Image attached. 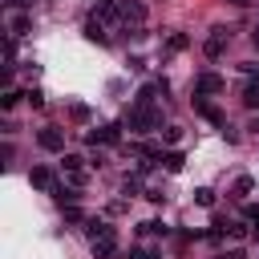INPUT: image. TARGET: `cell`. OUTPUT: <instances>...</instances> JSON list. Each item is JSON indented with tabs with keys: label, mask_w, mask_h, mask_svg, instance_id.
<instances>
[{
	"label": "cell",
	"mask_w": 259,
	"mask_h": 259,
	"mask_svg": "<svg viewBox=\"0 0 259 259\" xmlns=\"http://www.w3.org/2000/svg\"><path fill=\"white\" fill-rule=\"evenodd\" d=\"M219 259H247V251H243V247H231V251H223Z\"/></svg>",
	"instance_id": "25"
},
{
	"label": "cell",
	"mask_w": 259,
	"mask_h": 259,
	"mask_svg": "<svg viewBox=\"0 0 259 259\" xmlns=\"http://www.w3.org/2000/svg\"><path fill=\"white\" fill-rule=\"evenodd\" d=\"M202 53H206L210 61H219V57L227 53V28H214V32L206 36V45H202Z\"/></svg>",
	"instance_id": "6"
},
{
	"label": "cell",
	"mask_w": 259,
	"mask_h": 259,
	"mask_svg": "<svg viewBox=\"0 0 259 259\" xmlns=\"http://www.w3.org/2000/svg\"><path fill=\"white\" fill-rule=\"evenodd\" d=\"M65 223H81V210L77 206H65Z\"/></svg>",
	"instance_id": "27"
},
{
	"label": "cell",
	"mask_w": 259,
	"mask_h": 259,
	"mask_svg": "<svg viewBox=\"0 0 259 259\" xmlns=\"http://www.w3.org/2000/svg\"><path fill=\"white\" fill-rule=\"evenodd\" d=\"M4 61H8V65L16 61V45H12V40H4Z\"/></svg>",
	"instance_id": "26"
},
{
	"label": "cell",
	"mask_w": 259,
	"mask_h": 259,
	"mask_svg": "<svg viewBox=\"0 0 259 259\" xmlns=\"http://www.w3.org/2000/svg\"><path fill=\"white\" fill-rule=\"evenodd\" d=\"M231 4H235V8H243V4H251V0H231Z\"/></svg>",
	"instance_id": "34"
},
{
	"label": "cell",
	"mask_w": 259,
	"mask_h": 259,
	"mask_svg": "<svg viewBox=\"0 0 259 259\" xmlns=\"http://www.w3.org/2000/svg\"><path fill=\"white\" fill-rule=\"evenodd\" d=\"M194 202H198V206H214V190L198 186V190H194Z\"/></svg>",
	"instance_id": "19"
},
{
	"label": "cell",
	"mask_w": 259,
	"mask_h": 259,
	"mask_svg": "<svg viewBox=\"0 0 259 259\" xmlns=\"http://www.w3.org/2000/svg\"><path fill=\"white\" fill-rule=\"evenodd\" d=\"M85 142L89 146H117L121 142V125H97V130L85 134Z\"/></svg>",
	"instance_id": "2"
},
{
	"label": "cell",
	"mask_w": 259,
	"mask_h": 259,
	"mask_svg": "<svg viewBox=\"0 0 259 259\" xmlns=\"http://www.w3.org/2000/svg\"><path fill=\"white\" fill-rule=\"evenodd\" d=\"M243 214H247V219L255 223V219H259V206H255V202H247V210H243Z\"/></svg>",
	"instance_id": "30"
},
{
	"label": "cell",
	"mask_w": 259,
	"mask_h": 259,
	"mask_svg": "<svg viewBox=\"0 0 259 259\" xmlns=\"http://www.w3.org/2000/svg\"><path fill=\"white\" fill-rule=\"evenodd\" d=\"M251 45H255V49H259V24H255V32H251Z\"/></svg>",
	"instance_id": "32"
},
{
	"label": "cell",
	"mask_w": 259,
	"mask_h": 259,
	"mask_svg": "<svg viewBox=\"0 0 259 259\" xmlns=\"http://www.w3.org/2000/svg\"><path fill=\"white\" fill-rule=\"evenodd\" d=\"M85 40H89V45H109V36H105V24H101V16H89V20H85Z\"/></svg>",
	"instance_id": "9"
},
{
	"label": "cell",
	"mask_w": 259,
	"mask_h": 259,
	"mask_svg": "<svg viewBox=\"0 0 259 259\" xmlns=\"http://www.w3.org/2000/svg\"><path fill=\"white\" fill-rule=\"evenodd\" d=\"M85 231H89V235H101V231H109V223H101V219H89V223H85Z\"/></svg>",
	"instance_id": "24"
},
{
	"label": "cell",
	"mask_w": 259,
	"mask_h": 259,
	"mask_svg": "<svg viewBox=\"0 0 259 259\" xmlns=\"http://www.w3.org/2000/svg\"><path fill=\"white\" fill-rule=\"evenodd\" d=\"M117 12H121V24H125V28H130V24H142V20H146V8H142V4H134V0L117 4Z\"/></svg>",
	"instance_id": "8"
},
{
	"label": "cell",
	"mask_w": 259,
	"mask_h": 259,
	"mask_svg": "<svg viewBox=\"0 0 259 259\" xmlns=\"http://www.w3.org/2000/svg\"><path fill=\"white\" fill-rule=\"evenodd\" d=\"M121 190H125V194H138V190H142V174H125Z\"/></svg>",
	"instance_id": "18"
},
{
	"label": "cell",
	"mask_w": 259,
	"mask_h": 259,
	"mask_svg": "<svg viewBox=\"0 0 259 259\" xmlns=\"http://www.w3.org/2000/svg\"><path fill=\"white\" fill-rule=\"evenodd\" d=\"M251 239H255V243H259V219H255V231H251Z\"/></svg>",
	"instance_id": "33"
},
{
	"label": "cell",
	"mask_w": 259,
	"mask_h": 259,
	"mask_svg": "<svg viewBox=\"0 0 259 259\" xmlns=\"http://www.w3.org/2000/svg\"><path fill=\"white\" fill-rule=\"evenodd\" d=\"M227 231H231L235 239H243V235H247V227H243V223H227Z\"/></svg>",
	"instance_id": "28"
},
{
	"label": "cell",
	"mask_w": 259,
	"mask_h": 259,
	"mask_svg": "<svg viewBox=\"0 0 259 259\" xmlns=\"http://www.w3.org/2000/svg\"><path fill=\"white\" fill-rule=\"evenodd\" d=\"M8 4H12V8H28L32 0H8Z\"/></svg>",
	"instance_id": "31"
},
{
	"label": "cell",
	"mask_w": 259,
	"mask_h": 259,
	"mask_svg": "<svg viewBox=\"0 0 259 259\" xmlns=\"http://www.w3.org/2000/svg\"><path fill=\"white\" fill-rule=\"evenodd\" d=\"M28 182H32L36 190H53V186H57V178H53L49 166H32V170H28Z\"/></svg>",
	"instance_id": "10"
},
{
	"label": "cell",
	"mask_w": 259,
	"mask_h": 259,
	"mask_svg": "<svg viewBox=\"0 0 259 259\" xmlns=\"http://www.w3.org/2000/svg\"><path fill=\"white\" fill-rule=\"evenodd\" d=\"M194 109H198V113H202V117H206L210 125H227V113H223L219 105H210V101H206L202 93H194Z\"/></svg>",
	"instance_id": "4"
},
{
	"label": "cell",
	"mask_w": 259,
	"mask_h": 259,
	"mask_svg": "<svg viewBox=\"0 0 259 259\" xmlns=\"http://www.w3.org/2000/svg\"><path fill=\"white\" fill-rule=\"evenodd\" d=\"M162 142H170V146L182 142V130H178V125H166V130H162Z\"/></svg>",
	"instance_id": "23"
},
{
	"label": "cell",
	"mask_w": 259,
	"mask_h": 259,
	"mask_svg": "<svg viewBox=\"0 0 259 259\" xmlns=\"http://www.w3.org/2000/svg\"><path fill=\"white\" fill-rule=\"evenodd\" d=\"M194 93H202V97L223 93V77H219V73H198V77H194Z\"/></svg>",
	"instance_id": "7"
},
{
	"label": "cell",
	"mask_w": 259,
	"mask_h": 259,
	"mask_svg": "<svg viewBox=\"0 0 259 259\" xmlns=\"http://www.w3.org/2000/svg\"><path fill=\"white\" fill-rule=\"evenodd\" d=\"M24 97H28V105H32V109H45V93H40V89H28Z\"/></svg>",
	"instance_id": "22"
},
{
	"label": "cell",
	"mask_w": 259,
	"mask_h": 259,
	"mask_svg": "<svg viewBox=\"0 0 259 259\" xmlns=\"http://www.w3.org/2000/svg\"><path fill=\"white\" fill-rule=\"evenodd\" d=\"M53 198H57L61 206H77V198H81V194H77V186H65V182H57V186H53Z\"/></svg>",
	"instance_id": "11"
},
{
	"label": "cell",
	"mask_w": 259,
	"mask_h": 259,
	"mask_svg": "<svg viewBox=\"0 0 259 259\" xmlns=\"http://www.w3.org/2000/svg\"><path fill=\"white\" fill-rule=\"evenodd\" d=\"M130 259H158V255H154V251H142V247H134V251H130Z\"/></svg>",
	"instance_id": "29"
},
{
	"label": "cell",
	"mask_w": 259,
	"mask_h": 259,
	"mask_svg": "<svg viewBox=\"0 0 259 259\" xmlns=\"http://www.w3.org/2000/svg\"><path fill=\"white\" fill-rule=\"evenodd\" d=\"M166 45H170L174 53H182V49L190 45V36H186V32H170V40H166Z\"/></svg>",
	"instance_id": "16"
},
{
	"label": "cell",
	"mask_w": 259,
	"mask_h": 259,
	"mask_svg": "<svg viewBox=\"0 0 259 259\" xmlns=\"http://www.w3.org/2000/svg\"><path fill=\"white\" fill-rule=\"evenodd\" d=\"M97 4H113V0H97Z\"/></svg>",
	"instance_id": "35"
},
{
	"label": "cell",
	"mask_w": 259,
	"mask_h": 259,
	"mask_svg": "<svg viewBox=\"0 0 259 259\" xmlns=\"http://www.w3.org/2000/svg\"><path fill=\"white\" fill-rule=\"evenodd\" d=\"M138 231H142V235H162V239H166V235H170V227H166V223H162V219H150V223H142V227H138Z\"/></svg>",
	"instance_id": "14"
},
{
	"label": "cell",
	"mask_w": 259,
	"mask_h": 259,
	"mask_svg": "<svg viewBox=\"0 0 259 259\" xmlns=\"http://www.w3.org/2000/svg\"><path fill=\"white\" fill-rule=\"evenodd\" d=\"M28 28H32V20H28L24 12H16V16L8 20V32H12V36H28Z\"/></svg>",
	"instance_id": "12"
},
{
	"label": "cell",
	"mask_w": 259,
	"mask_h": 259,
	"mask_svg": "<svg viewBox=\"0 0 259 259\" xmlns=\"http://www.w3.org/2000/svg\"><path fill=\"white\" fill-rule=\"evenodd\" d=\"M162 166H166V170H170V174H178V170H182V166H186V158H182V154H178V150H170V154H162Z\"/></svg>",
	"instance_id": "13"
},
{
	"label": "cell",
	"mask_w": 259,
	"mask_h": 259,
	"mask_svg": "<svg viewBox=\"0 0 259 259\" xmlns=\"http://www.w3.org/2000/svg\"><path fill=\"white\" fill-rule=\"evenodd\" d=\"M16 101H20V93H16V89H4V93H0V109H12Z\"/></svg>",
	"instance_id": "20"
},
{
	"label": "cell",
	"mask_w": 259,
	"mask_h": 259,
	"mask_svg": "<svg viewBox=\"0 0 259 259\" xmlns=\"http://www.w3.org/2000/svg\"><path fill=\"white\" fill-rule=\"evenodd\" d=\"M125 125H130L134 134H150V130L162 125V113H158L154 105H138V101H134V109L125 113Z\"/></svg>",
	"instance_id": "1"
},
{
	"label": "cell",
	"mask_w": 259,
	"mask_h": 259,
	"mask_svg": "<svg viewBox=\"0 0 259 259\" xmlns=\"http://www.w3.org/2000/svg\"><path fill=\"white\" fill-rule=\"evenodd\" d=\"M81 162H85L81 154H65V162H61V166H65L69 174H81Z\"/></svg>",
	"instance_id": "17"
},
{
	"label": "cell",
	"mask_w": 259,
	"mask_h": 259,
	"mask_svg": "<svg viewBox=\"0 0 259 259\" xmlns=\"http://www.w3.org/2000/svg\"><path fill=\"white\" fill-rule=\"evenodd\" d=\"M113 251H117V235H113V227L101 231V235H93V255H97V259H109Z\"/></svg>",
	"instance_id": "5"
},
{
	"label": "cell",
	"mask_w": 259,
	"mask_h": 259,
	"mask_svg": "<svg viewBox=\"0 0 259 259\" xmlns=\"http://www.w3.org/2000/svg\"><path fill=\"white\" fill-rule=\"evenodd\" d=\"M251 186H255V182H251L247 174H239V178H235V186H231V194H235V198H243V194H251Z\"/></svg>",
	"instance_id": "15"
},
{
	"label": "cell",
	"mask_w": 259,
	"mask_h": 259,
	"mask_svg": "<svg viewBox=\"0 0 259 259\" xmlns=\"http://www.w3.org/2000/svg\"><path fill=\"white\" fill-rule=\"evenodd\" d=\"M69 113H73V121H89V105H81V101H73Z\"/></svg>",
	"instance_id": "21"
},
{
	"label": "cell",
	"mask_w": 259,
	"mask_h": 259,
	"mask_svg": "<svg viewBox=\"0 0 259 259\" xmlns=\"http://www.w3.org/2000/svg\"><path fill=\"white\" fill-rule=\"evenodd\" d=\"M36 146L49 150V154H61V150H65V134H61L57 125H45V130L36 134Z\"/></svg>",
	"instance_id": "3"
}]
</instances>
